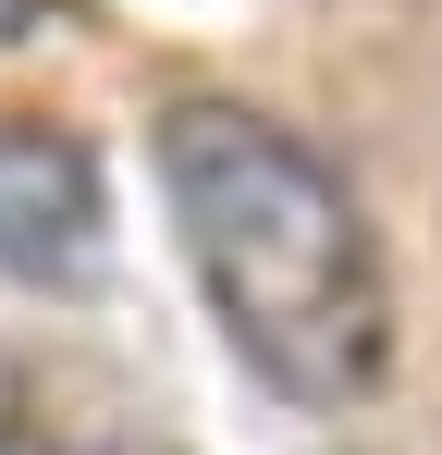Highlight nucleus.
I'll list each match as a JSON object with an SVG mask.
<instances>
[{
  "label": "nucleus",
  "mask_w": 442,
  "mask_h": 455,
  "mask_svg": "<svg viewBox=\"0 0 442 455\" xmlns=\"http://www.w3.org/2000/svg\"><path fill=\"white\" fill-rule=\"evenodd\" d=\"M37 12H50V0H0V37H25V25H37Z\"/></svg>",
  "instance_id": "3"
},
{
  "label": "nucleus",
  "mask_w": 442,
  "mask_h": 455,
  "mask_svg": "<svg viewBox=\"0 0 442 455\" xmlns=\"http://www.w3.org/2000/svg\"><path fill=\"white\" fill-rule=\"evenodd\" d=\"M147 148H160V197H172V234L197 259L221 345L283 406H320V419L368 406L393 381V271H381L357 185L295 124L209 99V86L172 99Z\"/></svg>",
  "instance_id": "1"
},
{
  "label": "nucleus",
  "mask_w": 442,
  "mask_h": 455,
  "mask_svg": "<svg viewBox=\"0 0 442 455\" xmlns=\"http://www.w3.org/2000/svg\"><path fill=\"white\" fill-rule=\"evenodd\" d=\"M0 271L25 296H99L111 185H99V148L74 124H37V111L0 124Z\"/></svg>",
  "instance_id": "2"
},
{
  "label": "nucleus",
  "mask_w": 442,
  "mask_h": 455,
  "mask_svg": "<svg viewBox=\"0 0 442 455\" xmlns=\"http://www.w3.org/2000/svg\"><path fill=\"white\" fill-rule=\"evenodd\" d=\"M0 443H12V370H0Z\"/></svg>",
  "instance_id": "4"
}]
</instances>
